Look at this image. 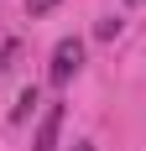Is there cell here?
Returning <instances> with one entry per match:
<instances>
[{
    "instance_id": "6da1fadb",
    "label": "cell",
    "mask_w": 146,
    "mask_h": 151,
    "mask_svg": "<svg viewBox=\"0 0 146 151\" xmlns=\"http://www.w3.org/2000/svg\"><path fill=\"white\" fill-rule=\"evenodd\" d=\"M78 68H84V42H78V37H63L58 47H52V63H47V78H52V83H68L73 73H78Z\"/></svg>"
},
{
    "instance_id": "277c9868",
    "label": "cell",
    "mask_w": 146,
    "mask_h": 151,
    "mask_svg": "<svg viewBox=\"0 0 146 151\" xmlns=\"http://www.w3.org/2000/svg\"><path fill=\"white\" fill-rule=\"evenodd\" d=\"M52 5H58V0H26V11H31V16H47Z\"/></svg>"
},
{
    "instance_id": "5b68a950",
    "label": "cell",
    "mask_w": 146,
    "mask_h": 151,
    "mask_svg": "<svg viewBox=\"0 0 146 151\" xmlns=\"http://www.w3.org/2000/svg\"><path fill=\"white\" fill-rule=\"evenodd\" d=\"M73 151H94V146H89V141H84V146H73Z\"/></svg>"
},
{
    "instance_id": "3957f363",
    "label": "cell",
    "mask_w": 146,
    "mask_h": 151,
    "mask_svg": "<svg viewBox=\"0 0 146 151\" xmlns=\"http://www.w3.org/2000/svg\"><path fill=\"white\" fill-rule=\"evenodd\" d=\"M31 109H37V89H26V94H21V104H16V120H26Z\"/></svg>"
},
{
    "instance_id": "7a4b0ae2",
    "label": "cell",
    "mask_w": 146,
    "mask_h": 151,
    "mask_svg": "<svg viewBox=\"0 0 146 151\" xmlns=\"http://www.w3.org/2000/svg\"><path fill=\"white\" fill-rule=\"evenodd\" d=\"M58 130H63V104H47V115H42V125H37L31 151H58Z\"/></svg>"
}]
</instances>
